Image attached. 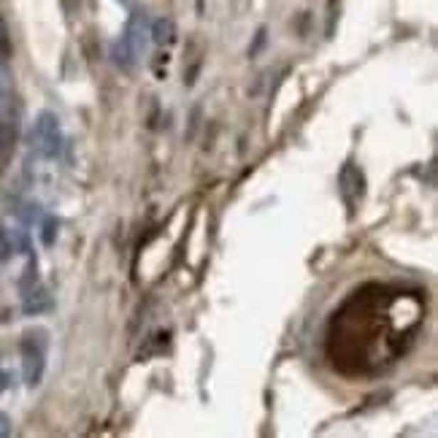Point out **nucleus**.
<instances>
[{
    "label": "nucleus",
    "instance_id": "obj_11",
    "mask_svg": "<svg viewBox=\"0 0 438 438\" xmlns=\"http://www.w3.org/2000/svg\"><path fill=\"white\" fill-rule=\"evenodd\" d=\"M262 43H265V28H260V30H257V41H255V46L249 49V55H257V52H260V46H262Z\"/></svg>",
    "mask_w": 438,
    "mask_h": 438
},
{
    "label": "nucleus",
    "instance_id": "obj_4",
    "mask_svg": "<svg viewBox=\"0 0 438 438\" xmlns=\"http://www.w3.org/2000/svg\"><path fill=\"white\" fill-rule=\"evenodd\" d=\"M338 187H341L343 201L349 205H355L363 198V192H365V176H363V171L355 163H346L341 168V176H338Z\"/></svg>",
    "mask_w": 438,
    "mask_h": 438
},
{
    "label": "nucleus",
    "instance_id": "obj_12",
    "mask_svg": "<svg viewBox=\"0 0 438 438\" xmlns=\"http://www.w3.org/2000/svg\"><path fill=\"white\" fill-rule=\"evenodd\" d=\"M11 433V422H9V417L0 411V436H9Z\"/></svg>",
    "mask_w": 438,
    "mask_h": 438
},
{
    "label": "nucleus",
    "instance_id": "obj_1",
    "mask_svg": "<svg viewBox=\"0 0 438 438\" xmlns=\"http://www.w3.org/2000/svg\"><path fill=\"white\" fill-rule=\"evenodd\" d=\"M144 49H146V16L141 11H133L127 25H124L122 38L111 49V57L119 68L130 70L138 63V57L144 55Z\"/></svg>",
    "mask_w": 438,
    "mask_h": 438
},
{
    "label": "nucleus",
    "instance_id": "obj_5",
    "mask_svg": "<svg viewBox=\"0 0 438 438\" xmlns=\"http://www.w3.org/2000/svg\"><path fill=\"white\" fill-rule=\"evenodd\" d=\"M52 309V295L46 292L43 287H33L25 292V301H22V311L28 316H38L43 314V311H49Z\"/></svg>",
    "mask_w": 438,
    "mask_h": 438
},
{
    "label": "nucleus",
    "instance_id": "obj_8",
    "mask_svg": "<svg viewBox=\"0 0 438 438\" xmlns=\"http://www.w3.org/2000/svg\"><path fill=\"white\" fill-rule=\"evenodd\" d=\"M55 235H57V219L55 217L43 219V230H41L43 247H52L55 244Z\"/></svg>",
    "mask_w": 438,
    "mask_h": 438
},
{
    "label": "nucleus",
    "instance_id": "obj_13",
    "mask_svg": "<svg viewBox=\"0 0 438 438\" xmlns=\"http://www.w3.org/2000/svg\"><path fill=\"white\" fill-rule=\"evenodd\" d=\"M9 384H11V373L0 368V392H6V390H9Z\"/></svg>",
    "mask_w": 438,
    "mask_h": 438
},
{
    "label": "nucleus",
    "instance_id": "obj_7",
    "mask_svg": "<svg viewBox=\"0 0 438 438\" xmlns=\"http://www.w3.org/2000/svg\"><path fill=\"white\" fill-rule=\"evenodd\" d=\"M14 238L6 233V230H0V262H9L11 257H14Z\"/></svg>",
    "mask_w": 438,
    "mask_h": 438
},
{
    "label": "nucleus",
    "instance_id": "obj_6",
    "mask_svg": "<svg viewBox=\"0 0 438 438\" xmlns=\"http://www.w3.org/2000/svg\"><path fill=\"white\" fill-rule=\"evenodd\" d=\"M151 41L160 43V46L176 41V28H173V22H171V19H157V22L151 25Z\"/></svg>",
    "mask_w": 438,
    "mask_h": 438
},
{
    "label": "nucleus",
    "instance_id": "obj_3",
    "mask_svg": "<svg viewBox=\"0 0 438 438\" xmlns=\"http://www.w3.org/2000/svg\"><path fill=\"white\" fill-rule=\"evenodd\" d=\"M30 149L36 151L43 160H57L63 151V130H60V119L52 111H41L36 117V122L28 133Z\"/></svg>",
    "mask_w": 438,
    "mask_h": 438
},
{
    "label": "nucleus",
    "instance_id": "obj_14",
    "mask_svg": "<svg viewBox=\"0 0 438 438\" xmlns=\"http://www.w3.org/2000/svg\"><path fill=\"white\" fill-rule=\"evenodd\" d=\"M0 322H3V316H0Z\"/></svg>",
    "mask_w": 438,
    "mask_h": 438
},
{
    "label": "nucleus",
    "instance_id": "obj_9",
    "mask_svg": "<svg viewBox=\"0 0 438 438\" xmlns=\"http://www.w3.org/2000/svg\"><path fill=\"white\" fill-rule=\"evenodd\" d=\"M36 274H38V265H36V260L30 257V265L25 268V276H22V282H19V289H22V292H28V289L36 284V279H38Z\"/></svg>",
    "mask_w": 438,
    "mask_h": 438
},
{
    "label": "nucleus",
    "instance_id": "obj_2",
    "mask_svg": "<svg viewBox=\"0 0 438 438\" xmlns=\"http://www.w3.org/2000/svg\"><path fill=\"white\" fill-rule=\"evenodd\" d=\"M46 346L49 333L43 328H30L22 336V376L28 387H38L46 370Z\"/></svg>",
    "mask_w": 438,
    "mask_h": 438
},
{
    "label": "nucleus",
    "instance_id": "obj_10",
    "mask_svg": "<svg viewBox=\"0 0 438 438\" xmlns=\"http://www.w3.org/2000/svg\"><path fill=\"white\" fill-rule=\"evenodd\" d=\"M6 57H9V36H6L3 22H0V63H6Z\"/></svg>",
    "mask_w": 438,
    "mask_h": 438
}]
</instances>
